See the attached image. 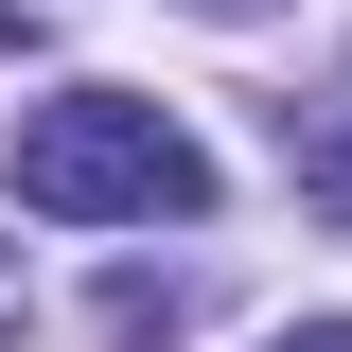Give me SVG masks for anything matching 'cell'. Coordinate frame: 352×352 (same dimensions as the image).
<instances>
[{
    "label": "cell",
    "mask_w": 352,
    "mask_h": 352,
    "mask_svg": "<svg viewBox=\"0 0 352 352\" xmlns=\"http://www.w3.org/2000/svg\"><path fill=\"white\" fill-rule=\"evenodd\" d=\"M18 212L53 229H194L212 212V141L176 124V106H141V88H53V106H18Z\"/></svg>",
    "instance_id": "1"
},
{
    "label": "cell",
    "mask_w": 352,
    "mask_h": 352,
    "mask_svg": "<svg viewBox=\"0 0 352 352\" xmlns=\"http://www.w3.org/2000/svg\"><path fill=\"white\" fill-rule=\"evenodd\" d=\"M282 352H352V317H300V335H282Z\"/></svg>",
    "instance_id": "2"
},
{
    "label": "cell",
    "mask_w": 352,
    "mask_h": 352,
    "mask_svg": "<svg viewBox=\"0 0 352 352\" xmlns=\"http://www.w3.org/2000/svg\"><path fill=\"white\" fill-rule=\"evenodd\" d=\"M0 352H18V247H0Z\"/></svg>",
    "instance_id": "3"
},
{
    "label": "cell",
    "mask_w": 352,
    "mask_h": 352,
    "mask_svg": "<svg viewBox=\"0 0 352 352\" xmlns=\"http://www.w3.org/2000/svg\"><path fill=\"white\" fill-rule=\"evenodd\" d=\"M194 18H264V0H194Z\"/></svg>",
    "instance_id": "4"
}]
</instances>
